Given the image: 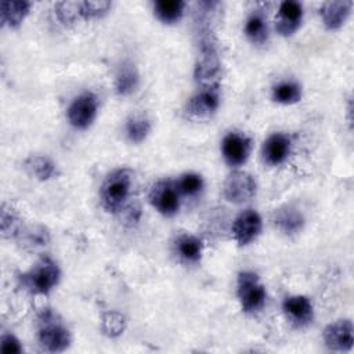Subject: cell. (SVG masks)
<instances>
[{
	"label": "cell",
	"mask_w": 354,
	"mask_h": 354,
	"mask_svg": "<svg viewBox=\"0 0 354 354\" xmlns=\"http://www.w3.org/2000/svg\"><path fill=\"white\" fill-rule=\"evenodd\" d=\"M252 149V141L250 138L239 131H231L228 133L223 141H221V152L224 160L230 166H241L243 165Z\"/></svg>",
	"instance_id": "8"
},
{
	"label": "cell",
	"mask_w": 354,
	"mask_h": 354,
	"mask_svg": "<svg viewBox=\"0 0 354 354\" xmlns=\"http://www.w3.org/2000/svg\"><path fill=\"white\" fill-rule=\"evenodd\" d=\"M176 185L180 194L194 196L202 191L203 178L201 174L196 173H185L178 178V181H176Z\"/></svg>",
	"instance_id": "26"
},
{
	"label": "cell",
	"mask_w": 354,
	"mask_h": 354,
	"mask_svg": "<svg viewBox=\"0 0 354 354\" xmlns=\"http://www.w3.org/2000/svg\"><path fill=\"white\" fill-rule=\"evenodd\" d=\"M25 169L39 181H47L57 176V166L51 159L43 155H32L25 160Z\"/></svg>",
	"instance_id": "17"
},
{
	"label": "cell",
	"mask_w": 354,
	"mask_h": 354,
	"mask_svg": "<svg viewBox=\"0 0 354 354\" xmlns=\"http://www.w3.org/2000/svg\"><path fill=\"white\" fill-rule=\"evenodd\" d=\"M131 189V173L122 167L111 171L101 187V203L109 213L123 209Z\"/></svg>",
	"instance_id": "1"
},
{
	"label": "cell",
	"mask_w": 354,
	"mask_h": 354,
	"mask_svg": "<svg viewBox=\"0 0 354 354\" xmlns=\"http://www.w3.org/2000/svg\"><path fill=\"white\" fill-rule=\"evenodd\" d=\"M0 351L4 354H19L22 353L21 342L11 333L4 335L0 342Z\"/></svg>",
	"instance_id": "29"
},
{
	"label": "cell",
	"mask_w": 354,
	"mask_h": 354,
	"mask_svg": "<svg viewBox=\"0 0 354 354\" xmlns=\"http://www.w3.org/2000/svg\"><path fill=\"white\" fill-rule=\"evenodd\" d=\"M19 218L17 217V214L12 212V209L7 207L6 205H3L1 209V232L4 236H11L18 234L19 230Z\"/></svg>",
	"instance_id": "28"
},
{
	"label": "cell",
	"mask_w": 354,
	"mask_h": 354,
	"mask_svg": "<svg viewBox=\"0 0 354 354\" xmlns=\"http://www.w3.org/2000/svg\"><path fill=\"white\" fill-rule=\"evenodd\" d=\"M220 105L217 88H201L187 104V112L196 119L210 118Z\"/></svg>",
	"instance_id": "12"
},
{
	"label": "cell",
	"mask_w": 354,
	"mask_h": 354,
	"mask_svg": "<svg viewBox=\"0 0 354 354\" xmlns=\"http://www.w3.org/2000/svg\"><path fill=\"white\" fill-rule=\"evenodd\" d=\"M176 249L178 256L187 261V263H196L201 260L202 257V252H203V245L201 242L199 238H196L195 235H181L177 242H176Z\"/></svg>",
	"instance_id": "20"
},
{
	"label": "cell",
	"mask_w": 354,
	"mask_h": 354,
	"mask_svg": "<svg viewBox=\"0 0 354 354\" xmlns=\"http://www.w3.org/2000/svg\"><path fill=\"white\" fill-rule=\"evenodd\" d=\"M151 131V123L148 118L142 115L131 116L126 123V136L131 142H142Z\"/></svg>",
	"instance_id": "23"
},
{
	"label": "cell",
	"mask_w": 354,
	"mask_h": 354,
	"mask_svg": "<svg viewBox=\"0 0 354 354\" xmlns=\"http://www.w3.org/2000/svg\"><path fill=\"white\" fill-rule=\"evenodd\" d=\"M275 224L278 228L285 234H296L301 230L304 224V218L301 213L290 206H286L285 209H279L275 213Z\"/></svg>",
	"instance_id": "21"
},
{
	"label": "cell",
	"mask_w": 354,
	"mask_h": 354,
	"mask_svg": "<svg viewBox=\"0 0 354 354\" xmlns=\"http://www.w3.org/2000/svg\"><path fill=\"white\" fill-rule=\"evenodd\" d=\"M282 310L288 321L296 328L307 326L314 318L313 303L303 295L288 296L282 303Z\"/></svg>",
	"instance_id": "11"
},
{
	"label": "cell",
	"mask_w": 354,
	"mask_h": 354,
	"mask_svg": "<svg viewBox=\"0 0 354 354\" xmlns=\"http://www.w3.org/2000/svg\"><path fill=\"white\" fill-rule=\"evenodd\" d=\"M324 342L330 351H350L353 347V322L337 319L324 329Z\"/></svg>",
	"instance_id": "10"
},
{
	"label": "cell",
	"mask_w": 354,
	"mask_h": 354,
	"mask_svg": "<svg viewBox=\"0 0 354 354\" xmlns=\"http://www.w3.org/2000/svg\"><path fill=\"white\" fill-rule=\"evenodd\" d=\"M245 35L253 44H263L268 39L267 18L263 12H252L245 24Z\"/></svg>",
	"instance_id": "19"
},
{
	"label": "cell",
	"mask_w": 354,
	"mask_h": 354,
	"mask_svg": "<svg viewBox=\"0 0 354 354\" xmlns=\"http://www.w3.org/2000/svg\"><path fill=\"white\" fill-rule=\"evenodd\" d=\"M37 337L40 346L50 353L65 351L71 344L69 330L61 324V321L57 319L51 311L43 313Z\"/></svg>",
	"instance_id": "3"
},
{
	"label": "cell",
	"mask_w": 354,
	"mask_h": 354,
	"mask_svg": "<svg viewBox=\"0 0 354 354\" xmlns=\"http://www.w3.org/2000/svg\"><path fill=\"white\" fill-rule=\"evenodd\" d=\"M32 3L25 0H3L0 3L1 25L17 28L30 12Z\"/></svg>",
	"instance_id": "16"
},
{
	"label": "cell",
	"mask_w": 354,
	"mask_h": 354,
	"mask_svg": "<svg viewBox=\"0 0 354 354\" xmlns=\"http://www.w3.org/2000/svg\"><path fill=\"white\" fill-rule=\"evenodd\" d=\"M261 217L253 209L243 210L232 224V235L239 246L253 242L261 232Z\"/></svg>",
	"instance_id": "9"
},
{
	"label": "cell",
	"mask_w": 354,
	"mask_h": 354,
	"mask_svg": "<svg viewBox=\"0 0 354 354\" xmlns=\"http://www.w3.org/2000/svg\"><path fill=\"white\" fill-rule=\"evenodd\" d=\"M98 109L97 97L87 91L76 97L68 108L69 123L79 130L87 129L95 119Z\"/></svg>",
	"instance_id": "7"
},
{
	"label": "cell",
	"mask_w": 354,
	"mask_h": 354,
	"mask_svg": "<svg viewBox=\"0 0 354 354\" xmlns=\"http://www.w3.org/2000/svg\"><path fill=\"white\" fill-rule=\"evenodd\" d=\"M257 184L252 174L246 171H232L224 181L223 194L224 198L231 203H245L256 195Z\"/></svg>",
	"instance_id": "5"
},
{
	"label": "cell",
	"mask_w": 354,
	"mask_h": 354,
	"mask_svg": "<svg viewBox=\"0 0 354 354\" xmlns=\"http://www.w3.org/2000/svg\"><path fill=\"white\" fill-rule=\"evenodd\" d=\"M353 8V1H326L319 8V15L322 18V22L328 30H337L340 29Z\"/></svg>",
	"instance_id": "15"
},
{
	"label": "cell",
	"mask_w": 354,
	"mask_h": 354,
	"mask_svg": "<svg viewBox=\"0 0 354 354\" xmlns=\"http://www.w3.org/2000/svg\"><path fill=\"white\" fill-rule=\"evenodd\" d=\"M59 268L50 259H41L22 278L24 285L33 293L46 295L51 292L59 281Z\"/></svg>",
	"instance_id": "4"
},
{
	"label": "cell",
	"mask_w": 354,
	"mask_h": 354,
	"mask_svg": "<svg viewBox=\"0 0 354 354\" xmlns=\"http://www.w3.org/2000/svg\"><path fill=\"white\" fill-rule=\"evenodd\" d=\"M126 328L124 317L118 311H108L102 315L101 329L109 337H116L123 333Z\"/></svg>",
	"instance_id": "25"
},
{
	"label": "cell",
	"mask_w": 354,
	"mask_h": 354,
	"mask_svg": "<svg viewBox=\"0 0 354 354\" xmlns=\"http://www.w3.org/2000/svg\"><path fill=\"white\" fill-rule=\"evenodd\" d=\"M111 1H79V15L83 19L100 18L111 8Z\"/></svg>",
	"instance_id": "27"
},
{
	"label": "cell",
	"mask_w": 354,
	"mask_h": 354,
	"mask_svg": "<svg viewBox=\"0 0 354 354\" xmlns=\"http://www.w3.org/2000/svg\"><path fill=\"white\" fill-rule=\"evenodd\" d=\"M290 137L283 133H274L268 136L263 145V159L270 166H278L286 160L290 153Z\"/></svg>",
	"instance_id": "14"
},
{
	"label": "cell",
	"mask_w": 354,
	"mask_h": 354,
	"mask_svg": "<svg viewBox=\"0 0 354 354\" xmlns=\"http://www.w3.org/2000/svg\"><path fill=\"white\" fill-rule=\"evenodd\" d=\"M185 3L181 0H156L153 12L163 24H176L184 14Z\"/></svg>",
	"instance_id": "18"
},
{
	"label": "cell",
	"mask_w": 354,
	"mask_h": 354,
	"mask_svg": "<svg viewBox=\"0 0 354 354\" xmlns=\"http://www.w3.org/2000/svg\"><path fill=\"white\" fill-rule=\"evenodd\" d=\"M236 295L241 303V308L246 314H254L260 311L266 304V289L260 282L259 275L252 271L239 272Z\"/></svg>",
	"instance_id": "2"
},
{
	"label": "cell",
	"mask_w": 354,
	"mask_h": 354,
	"mask_svg": "<svg viewBox=\"0 0 354 354\" xmlns=\"http://www.w3.org/2000/svg\"><path fill=\"white\" fill-rule=\"evenodd\" d=\"M301 98V87L296 82H281L272 88V100L278 104H296Z\"/></svg>",
	"instance_id": "22"
},
{
	"label": "cell",
	"mask_w": 354,
	"mask_h": 354,
	"mask_svg": "<svg viewBox=\"0 0 354 354\" xmlns=\"http://www.w3.org/2000/svg\"><path fill=\"white\" fill-rule=\"evenodd\" d=\"M303 18V6L299 1L286 0L279 4L275 21L277 32L282 36H292L300 26Z\"/></svg>",
	"instance_id": "13"
},
{
	"label": "cell",
	"mask_w": 354,
	"mask_h": 354,
	"mask_svg": "<svg viewBox=\"0 0 354 354\" xmlns=\"http://www.w3.org/2000/svg\"><path fill=\"white\" fill-rule=\"evenodd\" d=\"M138 84V73L134 66L124 65L120 68L116 76V93L119 95H129L131 94Z\"/></svg>",
	"instance_id": "24"
},
{
	"label": "cell",
	"mask_w": 354,
	"mask_h": 354,
	"mask_svg": "<svg viewBox=\"0 0 354 354\" xmlns=\"http://www.w3.org/2000/svg\"><path fill=\"white\" fill-rule=\"evenodd\" d=\"M149 202L163 216H174L180 207V192L174 181L160 180L149 189Z\"/></svg>",
	"instance_id": "6"
}]
</instances>
